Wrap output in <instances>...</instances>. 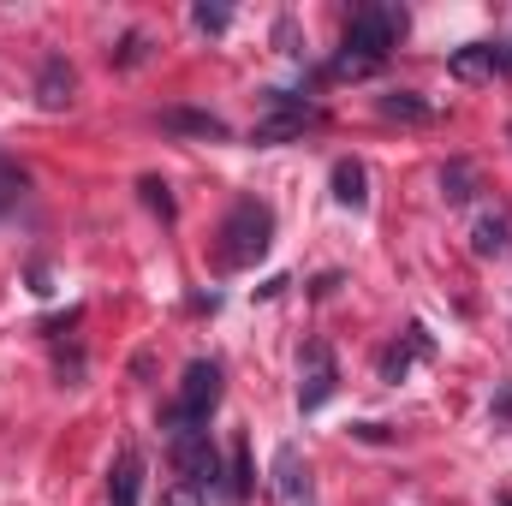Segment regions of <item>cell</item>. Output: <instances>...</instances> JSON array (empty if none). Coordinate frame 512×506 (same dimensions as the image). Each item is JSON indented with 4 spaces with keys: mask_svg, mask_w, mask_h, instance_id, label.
<instances>
[{
    "mask_svg": "<svg viewBox=\"0 0 512 506\" xmlns=\"http://www.w3.org/2000/svg\"><path fill=\"white\" fill-rule=\"evenodd\" d=\"M399 30H405V12H393V6H358L352 18H346V54H340V66L334 72H376L382 66V54L399 42Z\"/></svg>",
    "mask_w": 512,
    "mask_h": 506,
    "instance_id": "cell-1",
    "label": "cell"
},
{
    "mask_svg": "<svg viewBox=\"0 0 512 506\" xmlns=\"http://www.w3.org/2000/svg\"><path fill=\"white\" fill-rule=\"evenodd\" d=\"M268 245H274V209L256 197H239L221 221V268H256Z\"/></svg>",
    "mask_w": 512,
    "mask_h": 506,
    "instance_id": "cell-2",
    "label": "cell"
},
{
    "mask_svg": "<svg viewBox=\"0 0 512 506\" xmlns=\"http://www.w3.org/2000/svg\"><path fill=\"white\" fill-rule=\"evenodd\" d=\"M215 405H221V364H215V358H197V364H185L179 399L167 405L161 423H167V435H179V429H203Z\"/></svg>",
    "mask_w": 512,
    "mask_h": 506,
    "instance_id": "cell-3",
    "label": "cell"
},
{
    "mask_svg": "<svg viewBox=\"0 0 512 506\" xmlns=\"http://www.w3.org/2000/svg\"><path fill=\"white\" fill-rule=\"evenodd\" d=\"M334 393H340V364L322 340H310L298 358V411H322Z\"/></svg>",
    "mask_w": 512,
    "mask_h": 506,
    "instance_id": "cell-4",
    "label": "cell"
},
{
    "mask_svg": "<svg viewBox=\"0 0 512 506\" xmlns=\"http://www.w3.org/2000/svg\"><path fill=\"white\" fill-rule=\"evenodd\" d=\"M173 465H179V477L191 483V495H209L215 477H221V459H215V447H209V429H179V435H173Z\"/></svg>",
    "mask_w": 512,
    "mask_h": 506,
    "instance_id": "cell-5",
    "label": "cell"
},
{
    "mask_svg": "<svg viewBox=\"0 0 512 506\" xmlns=\"http://www.w3.org/2000/svg\"><path fill=\"white\" fill-rule=\"evenodd\" d=\"M268 120H256V131H251V143H286V137H298L304 126H316L322 114L310 108V102H292L286 90H268Z\"/></svg>",
    "mask_w": 512,
    "mask_h": 506,
    "instance_id": "cell-6",
    "label": "cell"
},
{
    "mask_svg": "<svg viewBox=\"0 0 512 506\" xmlns=\"http://www.w3.org/2000/svg\"><path fill=\"white\" fill-rule=\"evenodd\" d=\"M137 501H143V453L120 447V459L108 471V506H137Z\"/></svg>",
    "mask_w": 512,
    "mask_h": 506,
    "instance_id": "cell-7",
    "label": "cell"
},
{
    "mask_svg": "<svg viewBox=\"0 0 512 506\" xmlns=\"http://www.w3.org/2000/svg\"><path fill=\"white\" fill-rule=\"evenodd\" d=\"M72 90H78L72 66H66L60 54H48V60H42V78H36V102H42L48 114H60V108H72Z\"/></svg>",
    "mask_w": 512,
    "mask_h": 506,
    "instance_id": "cell-8",
    "label": "cell"
},
{
    "mask_svg": "<svg viewBox=\"0 0 512 506\" xmlns=\"http://www.w3.org/2000/svg\"><path fill=\"white\" fill-rule=\"evenodd\" d=\"M161 131H185V137H203V143L215 137V143H221V137H227V120H221V114H197V108H167V114H161Z\"/></svg>",
    "mask_w": 512,
    "mask_h": 506,
    "instance_id": "cell-9",
    "label": "cell"
},
{
    "mask_svg": "<svg viewBox=\"0 0 512 506\" xmlns=\"http://www.w3.org/2000/svg\"><path fill=\"white\" fill-rule=\"evenodd\" d=\"M501 66H507V48H495V42H471V48L453 54V72L459 78H495Z\"/></svg>",
    "mask_w": 512,
    "mask_h": 506,
    "instance_id": "cell-10",
    "label": "cell"
},
{
    "mask_svg": "<svg viewBox=\"0 0 512 506\" xmlns=\"http://www.w3.org/2000/svg\"><path fill=\"white\" fill-rule=\"evenodd\" d=\"M274 489H280L286 501H304V495H310V471H304V459H298L292 441L274 453Z\"/></svg>",
    "mask_w": 512,
    "mask_h": 506,
    "instance_id": "cell-11",
    "label": "cell"
},
{
    "mask_svg": "<svg viewBox=\"0 0 512 506\" xmlns=\"http://www.w3.org/2000/svg\"><path fill=\"white\" fill-rule=\"evenodd\" d=\"M370 179H364V167L358 161H334V203H346V209H364L370 203V191H364Z\"/></svg>",
    "mask_w": 512,
    "mask_h": 506,
    "instance_id": "cell-12",
    "label": "cell"
},
{
    "mask_svg": "<svg viewBox=\"0 0 512 506\" xmlns=\"http://www.w3.org/2000/svg\"><path fill=\"white\" fill-rule=\"evenodd\" d=\"M507 245H512L507 215H483V221H477V233H471V251H477V256H507Z\"/></svg>",
    "mask_w": 512,
    "mask_h": 506,
    "instance_id": "cell-13",
    "label": "cell"
},
{
    "mask_svg": "<svg viewBox=\"0 0 512 506\" xmlns=\"http://www.w3.org/2000/svg\"><path fill=\"white\" fill-rule=\"evenodd\" d=\"M423 352H429V334H423V328H411V340H405V346H393V352L382 358V376L399 381L411 364H417V358H423Z\"/></svg>",
    "mask_w": 512,
    "mask_h": 506,
    "instance_id": "cell-14",
    "label": "cell"
},
{
    "mask_svg": "<svg viewBox=\"0 0 512 506\" xmlns=\"http://www.w3.org/2000/svg\"><path fill=\"white\" fill-rule=\"evenodd\" d=\"M382 114H387V120H405V126H423L435 108H429V102H417L411 90H393V96H382Z\"/></svg>",
    "mask_w": 512,
    "mask_h": 506,
    "instance_id": "cell-15",
    "label": "cell"
},
{
    "mask_svg": "<svg viewBox=\"0 0 512 506\" xmlns=\"http://www.w3.org/2000/svg\"><path fill=\"white\" fill-rule=\"evenodd\" d=\"M441 197H447V203H465V197H471V167H465V161H453V167L441 173Z\"/></svg>",
    "mask_w": 512,
    "mask_h": 506,
    "instance_id": "cell-16",
    "label": "cell"
},
{
    "mask_svg": "<svg viewBox=\"0 0 512 506\" xmlns=\"http://www.w3.org/2000/svg\"><path fill=\"white\" fill-rule=\"evenodd\" d=\"M233 483H227V501H245L251 495V453L245 447H233V471H227Z\"/></svg>",
    "mask_w": 512,
    "mask_h": 506,
    "instance_id": "cell-17",
    "label": "cell"
},
{
    "mask_svg": "<svg viewBox=\"0 0 512 506\" xmlns=\"http://www.w3.org/2000/svg\"><path fill=\"white\" fill-rule=\"evenodd\" d=\"M137 191H143V203H149L161 221H173V197H167V185H161V179H143Z\"/></svg>",
    "mask_w": 512,
    "mask_h": 506,
    "instance_id": "cell-18",
    "label": "cell"
},
{
    "mask_svg": "<svg viewBox=\"0 0 512 506\" xmlns=\"http://www.w3.org/2000/svg\"><path fill=\"white\" fill-rule=\"evenodd\" d=\"M18 197H24V173H18V167H6V161H0V209H12V203H18Z\"/></svg>",
    "mask_w": 512,
    "mask_h": 506,
    "instance_id": "cell-19",
    "label": "cell"
},
{
    "mask_svg": "<svg viewBox=\"0 0 512 506\" xmlns=\"http://www.w3.org/2000/svg\"><path fill=\"white\" fill-rule=\"evenodd\" d=\"M191 18H197V30H227V18H233V12H227V6H197Z\"/></svg>",
    "mask_w": 512,
    "mask_h": 506,
    "instance_id": "cell-20",
    "label": "cell"
},
{
    "mask_svg": "<svg viewBox=\"0 0 512 506\" xmlns=\"http://www.w3.org/2000/svg\"><path fill=\"white\" fill-rule=\"evenodd\" d=\"M143 60V36H126V48H120V66H137Z\"/></svg>",
    "mask_w": 512,
    "mask_h": 506,
    "instance_id": "cell-21",
    "label": "cell"
},
{
    "mask_svg": "<svg viewBox=\"0 0 512 506\" xmlns=\"http://www.w3.org/2000/svg\"><path fill=\"white\" fill-rule=\"evenodd\" d=\"M495 417H512V381L495 393Z\"/></svg>",
    "mask_w": 512,
    "mask_h": 506,
    "instance_id": "cell-22",
    "label": "cell"
}]
</instances>
